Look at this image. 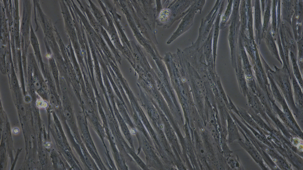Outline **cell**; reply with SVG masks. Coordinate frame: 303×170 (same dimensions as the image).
Returning a JSON list of instances; mask_svg holds the SVG:
<instances>
[{
  "label": "cell",
  "mask_w": 303,
  "mask_h": 170,
  "mask_svg": "<svg viewBox=\"0 0 303 170\" xmlns=\"http://www.w3.org/2000/svg\"><path fill=\"white\" fill-rule=\"evenodd\" d=\"M267 78L270 81V85L274 99L277 101L280 104L286 101L275 82L272 78L267 68L265 70Z\"/></svg>",
  "instance_id": "9c48e42d"
},
{
  "label": "cell",
  "mask_w": 303,
  "mask_h": 170,
  "mask_svg": "<svg viewBox=\"0 0 303 170\" xmlns=\"http://www.w3.org/2000/svg\"><path fill=\"white\" fill-rule=\"evenodd\" d=\"M247 112L260 128L269 133H272L273 130L263 119L259 115L255 112L251 108L249 107Z\"/></svg>",
  "instance_id": "8fae6325"
},
{
  "label": "cell",
  "mask_w": 303,
  "mask_h": 170,
  "mask_svg": "<svg viewBox=\"0 0 303 170\" xmlns=\"http://www.w3.org/2000/svg\"><path fill=\"white\" fill-rule=\"evenodd\" d=\"M241 133L244 137L245 140L244 141L242 139L238 140V143L249 153L254 161L262 169H268L265 165V163L260 153L252 144L245 133L242 132Z\"/></svg>",
  "instance_id": "3957f363"
},
{
  "label": "cell",
  "mask_w": 303,
  "mask_h": 170,
  "mask_svg": "<svg viewBox=\"0 0 303 170\" xmlns=\"http://www.w3.org/2000/svg\"><path fill=\"white\" fill-rule=\"evenodd\" d=\"M246 96L249 107L259 115L271 128H275V124L267 115L257 96L249 88Z\"/></svg>",
  "instance_id": "7a4b0ae2"
},
{
  "label": "cell",
  "mask_w": 303,
  "mask_h": 170,
  "mask_svg": "<svg viewBox=\"0 0 303 170\" xmlns=\"http://www.w3.org/2000/svg\"><path fill=\"white\" fill-rule=\"evenodd\" d=\"M293 63V73L301 88H303V80L302 75L296 62V60L294 56H292Z\"/></svg>",
  "instance_id": "4fadbf2b"
},
{
  "label": "cell",
  "mask_w": 303,
  "mask_h": 170,
  "mask_svg": "<svg viewBox=\"0 0 303 170\" xmlns=\"http://www.w3.org/2000/svg\"><path fill=\"white\" fill-rule=\"evenodd\" d=\"M228 129L229 143H232L236 140L242 139L241 137L237 126L231 118L228 119Z\"/></svg>",
  "instance_id": "30bf717a"
},
{
  "label": "cell",
  "mask_w": 303,
  "mask_h": 170,
  "mask_svg": "<svg viewBox=\"0 0 303 170\" xmlns=\"http://www.w3.org/2000/svg\"><path fill=\"white\" fill-rule=\"evenodd\" d=\"M218 32L219 27L218 26H217L216 25L215 28L214 35L213 47L214 49L215 47L216 48V43L218 38Z\"/></svg>",
  "instance_id": "2e32d148"
},
{
  "label": "cell",
  "mask_w": 303,
  "mask_h": 170,
  "mask_svg": "<svg viewBox=\"0 0 303 170\" xmlns=\"http://www.w3.org/2000/svg\"><path fill=\"white\" fill-rule=\"evenodd\" d=\"M77 1L81 12L86 16L91 26L97 33H101L100 25L94 16L89 5L85 0H77Z\"/></svg>",
  "instance_id": "8992f818"
},
{
  "label": "cell",
  "mask_w": 303,
  "mask_h": 170,
  "mask_svg": "<svg viewBox=\"0 0 303 170\" xmlns=\"http://www.w3.org/2000/svg\"><path fill=\"white\" fill-rule=\"evenodd\" d=\"M170 11L168 9H164L160 12L159 16V19L162 22H165L167 21L169 17Z\"/></svg>",
  "instance_id": "5bb4252c"
},
{
  "label": "cell",
  "mask_w": 303,
  "mask_h": 170,
  "mask_svg": "<svg viewBox=\"0 0 303 170\" xmlns=\"http://www.w3.org/2000/svg\"><path fill=\"white\" fill-rule=\"evenodd\" d=\"M100 33L104 40L107 43L108 46L110 48L117 59L118 58L117 51L113 44L111 39L108 36L107 31L101 25L100 26Z\"/></svg>",
  "instance_id": "7c38bea8"
},
{
  "label": "cell",
  "mask_w": 303,
  "mask_h": 170,
  "mask_svg": "<svg viewBox=\"0 0 303 170\" xmlns=\"http://www.w3.org/2000/svg\"><path fill=\"white\" fill-rule=\"evenodd\" d=\"M107 20L108 28L107 32L110 36L111 39L116 47L120 48V45L115 26L110 14L101 0L98 1Z\"/></svg>",
  "instance_id": "277c9868"
},
{
  "label": "cell",
  "mask_w": 303,
  "mask_h": 170,
  "mask_svg": "<svg viewBox=\"0 0 303 170\" xmlns=\"http://www.w3.org/2000/svg\"><path fill=\"white\" fill-rule=\"evenodd\" d=\"M267 69L290 109L297 118L300 119L302 115L296 107L294 102L291 83L288 70L284 68L278 69L275 67V71L270 68Z\"/></svg>",
  "instance_id": "6da1fadb"
},
{
  "label": "cell",
  "mask_w": 303,
  "mask_h": 170,
  "mask_svg": "<svg viewBox=\"0 0 303 170\" xmlns=\"http://www.w3.org/2000/svg\"><path fill=\"white\" fill-rule=\"evenodd\" d=\"M20 109L21 113L23 115H25L26 114V111L24 105L22 104H21L20 106Z\"/></svg>",
  "instance_id": "e0dca14e"
},
{
  "label": "cell",
  "mask_w": 303,
  "mask_h": 170,
  "mask_svg": "<svg viewBox=\"0 0 303 170\" xmlns=\"http://www.w3.org/2000/svg\"><path fill=\"white\" fill-rule=\"evenodd\" d=\"M131 153L132 156H133V158L137 163L142 167V168L144 169H148L147 167L146 166L145 164L144 163L142 160L136 154L133 152H132Z\"/></svg>",
  "instance_id": "9a60e30c"
},
{
  "label": "cell",
  "mask_w": 303,
  "mask_h": 170,
  "mask_svg": "<svg viewBox=\"0 0 303 170\" xmlns=\"http://www.w3.org/2000/svg\"><path fill=\"white\" fill-rule=\"evenodd\" d=\"M238 110L241 117L249 125L261 135L266 137L265 135L267 132L264 130L259 126L245 109L241 108L238 107Z\"/></svg>",
  "instance_id": "ba28073f"
},
{
  "label": "cell",
  "mask_w": 303,
  "mask_h": 170,
  "mask_svg": "<svg viewBox=\"0 0 303 170\" xmlns=\"http://www.w3.org/2000/svg\"><path fill=\"white\" fill-rule=\"evenodd\" d=\"M88 1L91 12L96 21L107 31L108 24L104 13L92 1L88 0Z\"/></svg>",
  "instance_id": "52a82bcc"
},
{
  "label": "cell",
  "mask_w": 303,
  "mask_h": 170,
  "mask_svg": "<svg viewBox=\"0 0 303 170\" xmlns=\"http://www.w3.org/2000/svg\"><path fill=\"white\" fill-rule=\"evenodd\" d=\"M289 76L291 84L294 102L300 113L303 115V93L302 89L295 78L293 72H291Z\"/></svg>",
  "instance_id": "5b68a950"
}]
</instances>
